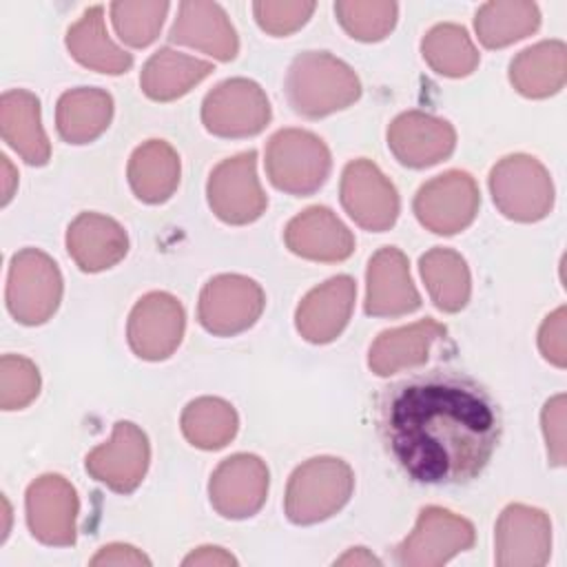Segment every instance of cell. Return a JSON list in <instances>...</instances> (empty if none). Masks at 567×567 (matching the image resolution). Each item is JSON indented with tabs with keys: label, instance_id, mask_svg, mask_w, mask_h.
I'll list each match as a JSON object with an SVG mask.
<instances>
[{
	"label": "cell",
	"instance_id": "1",
	"mask_svg": "<svg viewBox=\"0 0 567 567\" xmlns=\"http://www.w3.org/2000/svg\"><path fill=\"white\" fill-rule=\"evenodd\" d=\"M381 436L396 465L423 485H461L489 463L501 412L470 374L447 368L412 374L381 399Z\"/></svg>",
	"mask_w": 567,
	"mask_h": 567
},
{
	"label": "cell",
	"instance_id": "2",
	"mask_svg": "<svg viewBox=\"0 0 567 567\" xmlns=\"http://www.w3.org/2000/svg\"><path fill=\"white\" fill-rule=\"evenodd\" d=\"M286 95L295 113L317 120L348 109L361 95L359 75L328 51L299 53L286 75Z\"/></svg>",
	"mask_w": 567,
	"mask_h": 567
},
{
	"label": "cell",
	"instance_id": "3",
	"mask_svg": "<svg viewBox=\"0 0 567 567\" xmlns=\"http://www.w3.org/2000/svg\"><path fill=\"white\" fill-rule=\"evenodd\" d=\"M354 472L337 456H315L288 478L284 512L295 525H315L334 516L352 496Z\"/></svg>",
	"mask_w": 567,
	"mask_h": 567
},
{
	"label": "cell",
	"instance_id": "4",
	"mask_svg": "<svg viewBox=\"0 0 567 567\" xmlns=\"http://www.w3.org/2000/svg\"><path fill=\"white\" fill-rule=\"evenodd\" d=\"M266 175L288 195H312L330 175L332 157L326 142L303 128H281L266 146Z\"/></svg>",
	"mask_w": 567,
	"mask_h": 567
},
{
	"label": "cell",
	"instance_id": "5",
	"mask_svg": "<svg viewBox=\"0 0 567 567\" xmlns=\"http://www.w3.org/2000/svg\"><path fill=\"white\" fill-rule=\"evenodd\" d=\"M489 193L496 208L514 221H538L554 206V182L549 171L532 155L514 153L494 164Z\"/></svg>",
	"mask_w": 567,
	"mask_h": 567
},
{
	"label": "cell",
	"instance_id": "6",
	"mask_svg": "<svg viewBox=\"0 0 567 567\" xmlns=\"http://www.w3.org/2000/svg\"><path fill=\"white\" fill-rule=\"evenodd\" d=\"M62 299L58 264L38 248H24L11 257L7 275V308L24 326L49 321Z\"/></svg>",
	"mask_w": 567,
	"mask_h": 567
},
{
	"label": "cell",
	"instance_id": "7",
	"mask_svg": "<svg viewBox=\"0 0 567 567\" xmlns=\"http://www.w3.org/2000/svg\"><path fill=\"white\" fill-rule=\"evenodd\" d=\"M474 525L439 505L423 507L414 529L396 545L394 556L403 567H439L474 545Z\"/></svg>",
	"mask_w": 567,
	"mask_h": 567
},
{
	"label": "cell",
	"instance_id": "8",
	"mask_svg": "<svg viewBox=\"0 0 567 567\" xmlns=\"http://www.w3.org/2000/svg\"><path fill=\"white\" fill-rule=\"evenodd\" d=\"M270 102L264 89L248 78H230L206 93L202 122L217 137H250L270 122Z\"/></svg>",
	"mask_w": 567,
	"mask_h": 567
},
{
	"label": "cell",
	"instance_id": "9",
	"mask_svg": "<svg viewBox=\"0 0 567 567\" xmlns=\"http://www.w3.org/2000/svg\"><path fill=\"white\" fill-rule=\"evenodd\" d=\"M206 197L213 213L226 224L244 226L257 221L268 206L257 177V153L244 151L219 162L208 175Z\"/></svg>",
	"mask_w": 567,
	"mask_h": 567
},
{
	"label": "cell",
	"instance_id": "10",
	"mask_svg": "<svg viewBox=\"0 0 567 567\" xmlns=\"http://www.w3.org/2000/svg\"><path fill=\"white\" fill-rule=\"evenodd\" d=\"M261 286L244 275H217L204 284L197 301L202 328L217 337H233L248 330L264 312Z\"/></svg>",
	"mask_w": 567,
	"mask_h": 567
},
{
	"label": "cell",
	"instance_id": "11",
	"mask_svg": "<svg viewBox=\"0 0 567 567\" xmlns=\"http://www.w3.org/2000/svg\"><path fill=\"white\" fill-rule=\"evenodd\" d=\"M481 206V193L474 177L465 171H445L425 182L414 195L416 219L436 235H456L465 230Z\"/></svg>",
	"mask_w": 567,
	"mask_h": 567
},
{
	"label": "cell",
	"instance_id": "12",
	"mask_svg": "<svg viewBox=\"0 0 567 567\" xmlns=\"http://www.w3.org/2000/svg\"><path fill=\"white\" fill-rule=\"evenodd\" d=\"M341 206L365 230L383 233L394 226L401 202L394 184L381 173V168L365 159H352L341 173Z\"/></svg>",
	"mask_w": 567,
	"mask_h": 567
},
{
	"label": "cell",
	"instance_id": "13",
	"mask_svg": "<svg viewBox=\"0 0 567 567\" xmlns=\"http://www.w3.org/2000/svg\"><path fill=\"white\" fill-rule=\"evenodd\" d=\"M186 312L171 292H148L137 299L128 315L126 339L131 350L146 361L168 359L182 343Z\"/></svg>",
	"mask_w": 567,
	"mask_h": 567
},
{
	"label": "cell",
	"instance_id": "14",
	"mask_svg": "<svg viewBox=\"0 0 567 567\" xmlns=\"http://www.w3.org/2000/svg\"><path fill=\"white\" fill-rule=\"evenodd\" d=\"M151 461L148 436L131 421H117L111 439L93 447L86 458V472L117 494H131L144 481Z\"/></svg>",
	"mask_w": 567,
	"mask_h": 567
},
{
	"label": "cell",
	"instance_id": "15",
	"mask_svg": "<svg viewBox=\"0 0 567 567\" xmlns=\"http://www.w3.org/2000/svg\"><path fill=\"white\" fill-rule=\"evenodd\" d=\"M268 481V467L259 456L246 452L233 454L210 474V505L224 518H250L266 503Z\"/></svg>",
	"mask_w": 567,
	"mask_h": 567
},
{
	"label": "cell",
	"instance_id": "16",
	"mask_svg": "<svg viewBox=\"0 0 567 567\" xmlns=\"http://www.w3.org/2000/svg\"><path fill=\"white\" fill-rule=\"evenodd\" d=\"M551 554V520L532 505H507L494 532V560L501 567H540Z\"/></svg>",
	"mask_w": 567,
	"mask_h": 567
},
{
	"label": "cell",
	"instance_id": "17",
	"mask_svg": "<svg viewBox=\"0 0 567 567\" xmlns=\"http://www.w3.org/2000/svg\"><path fill=\"white\" fill-rule=\"evenodd\" d=\"M27 525L31 534L53 547L75 543V518L80 501L75 487L60 474H44L27 487Z\"/></svg>",
	"mask_w": 567,
	"mask_h": 567
},
{
	"label": "cell",
	"instance_id": "18",
	"mask_svg": "<svg viewBox=\"0 0 567 567\" xmlns=\"http://www.w3.org/2000/svg\"><path fill=\"white\" fill-rule=\"evenodd\" d=\"M456 146L454 126L423 111H405L388 126V148L410 168H427L447 159Z\"/></svg>",
	"mask_w": 567,
	"mask_h": 567
},
{
	"label": "cell",
	"instance_id": "19",
	"mask_svg": "<svg viewBox=\"0 0 567 567\" xmlns=\"http://www.w3.org/2000/svg\"><path fill=\"white\" fill-rule=\"evenodd\" d=\"M421 306V295L412 281L408 257L394 248H379L365 272V315L401 317Z\"/></svg>",
	"mask_w": 567,
	"mask_h": 567
},
{
	"label": "cell",
	"instance_id": "20",
	"mask_svg": "<svg viewBox=\"0 0 567 567\" xmlns=\"http://www.w3.org/2000/svg\"><path fill=\"white\" fill-rule=\"evenodd\" d=\"M284 241L297 257L323 264L343 261L354 252V235L328 206H310L295 215L286 224Z\"/></svg>",
	"mask_w": 567,
	"mask_h": 567
},
{
	"label": "cell",
	"instance_id": "21",
	"mask_svg": "<svg viewBox=\"0 0 567 567\" xmlns=\"http://www.w3.org/2000/svg\"><path fill=\"white\" fill-rule=\"evenodd\" d=\"M357 284L348 275H337L312 288L297 306L295 326L310 343L334 341L350 321Z\"/></svg>",
	"mask_w": 567,
	"mask_h": 567
},
{
	"label": "cell",
	"instance_id": "22",
	"mask_svg": "<svg viewBox=\"0 0 567 567\" xmlns=\"http://www.w3.org/2000/svg\"><path fill=\"white\" fill-rule=\"evenodd\" d=\"M168 40L197 49L215 60L228 62L239 51L237 31L226 11L215 2L186 0L177 9V18L168 31Z\"/></svg>",
	"mask_w": 567,
	"mask_h": 567
},
{
	"label": "cell",
	"instance_id": "23",
	"mask_svg": "<svg viewBox=\"0 0 567 567\" xmlns=\"http://www.w3.org/2000/svg\"><path fill=\"white\" fill-rule=\"evenodd\" d=\"M66 250L80 270L100 272L126 257L128 235L113 217L80 213L66 228Z\"/></svg>",
	"mask_w": 567,
	"mask_h": 567
},
{
	"label": "cell",
	"instance_id": "24",
	"mask_svg": "<svg viewBox=\"0 0 567 567\" xmlns=\"http://www.w3.org/2000/svg\"><path fill=\"white\" fill-rule=\"evenodd\" d=\"M445 334L447 328L430 317L410 326L383 330L370 346L368 365L379 377H390L394 372L416 368L427 361L432 343Z\"/></svg>",
	"mask_w": 567,
	"mask_h": 567
},
{
	"label": "cell",
	"instance_id": "25",
	"mask_svg": "<svg viewBox=\"0 0 567 567\" xmlns=\"http://www.w3.org/2000/svg\"><path fill=\"white\" fill-rule=\"evenodd\" d=\"M2 140L31 166H44L51 144L40 120V100L24 89H11L0 97Z\"/></svg>",
	"mask_w": 567,
	"mask_h": 567
},
{
	"label": "cell",
	"instance_id": "26",
	"mask_svg": "<svg viewBox=\"0 0 567 567\" xmlns=\"http://www.w3.org/2000/svg\"><path fill=\"white\" fill-rule=\"evenodd\" d=\"M567 47L563 40H543L523 49L509 62V82L525 97H549L565 86Z\"/></svg>",
	"mask_w": 567,
	"mask_h": 567
},
{
	"label": "cell",
	"instance_id": "27",
	"mask_svg": "<svg viewBox=\"0 0 567 567\" xmlns=\"http://www.w3.org/2000/svg\"><path fill=\"white\" fill-rule=\"evenodd\" d=\"M213 71L215 69L208 60H199L171 47H162L144 62L140 73V86L151 100L171 102L186 95Z\"/></svg>",
	"mask_w": 567,
	"mask_h": 567
},
{
	"label": "cell",
	"instance_id": "28",
	"mask_svg": "<svg viewBox=\"0 0 567 567\" xmlns=\"http://www.w3.org/2000/svg\"><path fill=\"white\" fill-rule=\"evenodd\" d=\"M179 155L164 140H148L128 159L126 177L140 202L162 204L179 186Z\"/></svg>",
	"mask_w": 567,
	"mask_h": 567
},
{
	"label": "cell",
	"instance_id": "29",
	"mask_svg": "<svg viewBox=\"0 0 567 567\" xmlns=\"http://www.w3.org/2000/svg\"><path fill=\"white\" fill-rule=\"evenodd\" d=\"M66 49L82 66L97 73L120 75L133 66V55L109 38L104 9L100 4L89 7L82 18L69 27Z\"/></svg>",
	"mask_w": 567,
	"mask_h": 567
},
{
	"label": "cell",
	"instance_id": "30",
	"mask_svg": "<svg viewBox=\"0 0 567 567\" xmlns=\"http://www.w3.org/2000/svg\"><path fill=\"white\" fill-rule=\"evenodd\" d=\"M113 117V97L104 89L80 86L60 95L55 128L69 144H89L100 137Z\"/></svg>",
	"mask_w": 567,
	"mask_h": 567
},
{
	"label": "cell",
	"instance_id": "31",
	"mask_svg": "<svg viewBox=\"0 0 567 567\" xmlns=\"http://www.w3.org/2000/svg\"><path fill=\"white\" fill-rule=\"evenodd\" d=\"M419 270L434 306L443 312H458L472 295L467 261L452 248H432L419 259Z\"/></svg>",
	"mask_w": 567,
	"mask_h": 567
},
{
	"label": "cell",
	"instance_id": "32",
	"mask_svg": "<svg viewBox=\"0 0 567 567\" xmlns=\"http://www.w3.org/2000/svg\"><path fill=\"white\" fill-rule=\"evenodd\" d=\"M540 24V11L534 2L527 0H496L487 2L476 11L474 29L483 47L503 49L509 47Z\"/></svg>",
	"mask_w": 567,
	"mask_h": 567
},
{
	"label": "cell",
	"instance_id": "33",
	"mask_svg": "<svg viewBox=\"0 0 567 567\" xmlns=\"http://www.w3.org/2000/svg\"><path fill=\"white\" fill-rule=\"evenodd\" d=\"M182 434L199 450H219L228 445L239 427L235 408L219 396H199L182 410Z\"/></svg>",
	"mask_w": 567,
	"mask_h": 567
},
{
	"label": "cell",
	"instance_id": "34",
	"mask_svg": "<svg viewBox=\"0 0 567 567\" xmlns=\"http://www.w3.org/2000/svg\"><path fill=\"white\" fill-rule=\"evenodd\" d=\"M421 53L430 69L445 78H465L481 60L465 27L454 22L432 27L421 42Z\"/></svg>",
	"mask_w": 567,
	"mask_h": 567
},
{
	"label": "cell",
	"instance_id": "35",
	"mask_svg": "<svg viewBox=\"0 0 567 567\" xmlns=\"http://www.w3.org/2000/svg\"><path fill=\"white\" fill-rule=\"evenodd\" d=\"M334 13L343 31L361 42L383 40L396 24V2L381 0H339Z\"/></svg>",
	"mask_w": 567,
	"mask_h": 567
},
{
	"label": "cell",
	"instance_id": "36",
	"mask_svg": "<svg viewBox=\"0 0 567 567\" xmlns=\"http://www.w3.org/2000/svg\"><path fill=\"white\" fill-rule=\"evenodd\" d=\"M168 13V2H113L111 4V20L113 29L120 35V40L128 47L144 49L148 47L164 24V18Z\"/></svg>",
	"mask_w": 567,
	"mask_h": 567
},
{
	"label": "cell",
	"instance_id": "37",
	"mask_svg": "<svg viewBox=\"0 0 567 567\" xmlns=\"http://www.w3.org/2000/svg\"><path fill=\"white\" fill-rule=\"evenodd\" d=\"M40 392V372L35 363L20 354L0 359V408L22 410Z\"/></svg>",
	"mask_w": 567,
	"mask_h": 567
},
{
	"label": "cell",
	"instance_id": "38",
	"mask_svg": "<svg viewBox=\"0 0 567 567\" xmlns=\"http://www.w3.org/2000/svg\"><path fill=\"white\" fill-rule=\"evenodd\" d=\"M315 7H317L315 2H306V0H297V2L261 0V2L252 4V13H255L257 24L266 33L290 35L308 22Z\"/></svg>",
	"mask_w": 567,
	"mask_h": 567
},
{
	"label": "cell",
	"instance_id": "39",
	"mask_svg": "<svg viewBox=\"0 0 567 567\" xmlns=\"http://www.w3.org/2000/svg\"><path fill=\"white\" fill-rule=\"evenodd\" d=\"M538 350L556 368L567 365V310L556 308L545 317L538 330Z\"/></svg>",
	"mask_w": 567,
	"mask_h": 567
},
{
	"label": "cell",
	"instance_id": "40",
	"mask_svg": "<svg viewBox=\"0 0 567 567\" xmlns=\"http://www.w3.org/2000/svg\"><path fill=\"white\" fill-rule=\"evenodd\" d=\"M547 456L551 465H565V394L551 396L540 414Z\"/></svg>",
	"mask_w": 567,
	"mask_h": 567
},
{
	"label": "cell",
	"instance_id": "41",
	"mask_svg": "<svg viewBox=\"0 0 567 567\" xmlns=\"http://www.w3.org/2000/svg\"><path fill=\"white\" fill-rule=\"evenodd\" d=\"M91 565H151L148 556H144L140 549H135L133 545H124V543H111L104 545L93 558Z\"/></svg>",
	"mask_w": 567,
	"mask_h": 567
},
{
	"label": "cell",
	"instance_id": "42",
	"mask_svg": "<svg viewBox=\"0 0 567 567\" xmlns=\"http://www.w3.org/2000/svg\"><path fill=\"white\" fill-rule=\"evenodd\" d=\"M184 565H237V558L221 547H197L184 558Z\"/></svg>",
	"mask_w": 567,
	"mask_h": 567
},
{
	"label": "cell",
	"instance_id": "43",
	"mask_svg": "<svg viewBox=\"0 0 567 567\" xmlns=\"http://www.w3.org/2000/svg\"><path fill=\"white\" fill-rule=\"evenodd\" d=\"M334 565H381V560L377 556H372L365 547H352L348 549L341 558L334 560Z\"/></svg>",
	"mask_w": 567,
	"mask_h": 567
},
{
	"label": "cell",
	"instance_id": "44",
	"mask_svg": "<svg viewBox=\"0 0 567 567\" xmlns=\"http://www.w3.org/2000/svg\"><path fill=\"white\" fill-rule=\"evenodd\" d=\"M0 159H2V177H4V195H2V204H9V199L13 197V184L18 182V177H16V171H13L11 162H9V157H7V155H2Z\"/></svg>",
	"mask_w": 567,
	"mask_h": 567
}]
</instances>
